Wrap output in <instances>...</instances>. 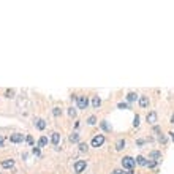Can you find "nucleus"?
<instances>
[{
    "instance_id": "c756f323",
    "label": "nucleus",
    "mask_w": 174,
    "mask_h": 174,
    "mask_svg": "<svg viewBox=\"0 0 174 174\" xmlns=\"http://www.w3.org/2000/svg\"><path fill=\"white\" fill-rule=\"evenodd\" d=\"M32 154L38 157V155H40V147H38V146H37V147H33V149H32Z\"/></svg>"
},
{
    "instance_id": "4be33fe9",
    "label": "nucleus",
    "mask_w": 174,
    "mask_h": 174,
    "mask_svg": "<svg viewBox=\"0 0 174 174\" xmlns=\"http://www.w3.org/2000/svg\"><path fill=\"white\" fill-rule=\"evenodd\" d=\"M100 127H102L105 131H111V127H109V123L106 122V120H102V122H100Z\"/></svg>"
},
{
    "instance_id": "473e14b6",
    "label": "nucleus",
    "mask_w": 174,
    "mask_h": 174,
    "mask_svg": "<svg viewBox=\"0 0 174 174\" xmlns=\"http://www.w3.org/2000/svg\"><path fill=\"white\" fill-rule=\"evenodd\" d=\"M113 174H125V173H123L122 170H114V171H113Z\"/></svg>"
},
{
    "instance_id": "f8f14e48",
    "label": "nucleus",
    "mask_w": 174,
    "mask_h": 174,
    "mask_svg": "<svg viewBox=\"0 0 174 174\" xmlns=\"http://www.w3.org/2000/svg\"><path fill=\"white\" fill-rule=\"evenodd\" d=\"M49 141H51L54 146H59V144H60V133L52 131V133H51V138H49Z\"/></svg>"
},
{
    "instance_id": "ddd939ff",
    "label": "nucleus",
    "mask_w": 174,
    "mask_h": 174,
    "mask_svg": "<svg viewBox=\"0 0 174 174\" xmlns=\"http://www.w3.org/2000/svg\"><path fill=\"white\" fill-rule=\"evenodd\" d=\"M100 106H102V98H100L98 95H93V97H92V108L98 109Z\"/></svg>"
},
{
    "instance_id": "9d476101",
    "label": "nucleus",
    "mask_w": 174,
    "mask_h": 174,
    "mask_svg": "<svg viewBox=\"0 0 174 174\" xmlns=\"http://www.w3.org/2000/svg\"><path fill=\"white\" fill-rule=\"evenodd\" d=\"M68 139H70V143H73V144H79L81 143V134L78 131H73L68 136Z\"/></svg>"
},
{
    "instance_id": "7ed1b4c3",
    "label": "nucleus",
    "mask_w": 174,
    "mask_h": 174,
    "mask_svg": "<svg viewBox=\"0 0 174 174\" xmlns=\"http://www.w3.org/2000/svg\"><path fill=\"white\" fill-rule=\"evenodd\" d=\"M146 122L149 123V125H157V122H158V114H157V111L155 109H150L147 116H146Z\"/></svg>"
},
{
    "instance_id": "393cba45",
    "label": "nucleus",
    "mask_w": 174,
    "mask_h": 174,
    "mask_svg": "<svg viewBox=\"0 0 174 174\" xmlns=\"http://www.w3.org/2000/svg\"><path fill=\"white\" fill-rule=\"evenodd\" d=\"M79 150H81V152H87V150H89V144L87 143H79Z\"/></svg>"
},
{
    "instance_id": "423d86ee",
    "label": "nucleus",
    "mask_w": 174,
    "mask_h": 174,
    "mask_svg": "<svg viewBox=\"0 0 174 174\" xmlns=\"http://www.w3.org/2000/svg\"><path fill=\"white\" fill-rule=\"evenodd\" d=\"M24 141H25V134H22V133H13V134H10V143L21 144V143H24Z\"/></svg>"
},
{
    "instance_id": "2eb2a0df",
    "label": "nucleus",
    "mask_w": 174,
    "mask_h": 174,
    "mask_svg": "<svg viewBox=\"0 0 174 174\" xmlns=\"http://www.w3.org/2000/svg\"><path fill=\"white\" fill-rule=\"evenodd\" d=\"M138 98H139V95H138L136 92H128V93H127V102H128V103L136 102Z\"/></svg>"
},
{
    "instance_id": "f704fd0d",
    "label": "nucleus",
    "mask_w": 174,
    "mask_h": 174,
    "mask_svg": "<svg viewBox=\"0 0 174 174\" xmlns=\"http://www.w3.org/2000/svg\"><path fill=\"white\" fill-rule=\"evenodd\" d=\"M171 123L174 125V113H173V116H171Z\"/></svg>"
},
{
    "instance_id": "7c9ffc66",
    "label": "nucleus",
    "mask_w": 174,
    "mask_h": 174,
    "mask_svg": "<svg viewBox=\"0 0 174 174\" xmlns=\"http://www.w3.org/2000/svg\"><path fill=\"white\" fill-rule=\"evenodd\" d=\"M3 143H5V136H2V134H0V147H3V146H5Z\"/></svg>"
},
{
    "instance_id": "72a5a7b5",
    "label": "nucleus",
    "mask_w": 174,
    "mask_h": 174,
    "mask_svg": "<svg viewBox=\"0 0 174 174\" xmlns=\"http://www.w3.org/2000/svg\"><path fill=\"white\" fill-rule=\"evenodd\" d=\"M168 134H170V138H171V141L174 143V131H170V133H168Z\"/></svg>"
},
{
    "instance_id": "1a4fd4ad",
    "label": "nucleus",
    "mask_w": 174,
    "mask_h": 174,
    "mask_svg": "<svg viewBox=\"0 0 174 174\" xmlns=\"http://www.w3.org/2000/svg\"><path fill=\"white\" fill-rule=\"evenodd\" d=\"M0 166L5 168V170H11V168L14 166V160L13 158H5V160L0 161Z\"/></svg>"
},
{
    "instance_id": "dca6fc26",
    "label": "nucleus",
    "mask_w": 174,
    "mask_h": 174,
    "mask_svg": "<svg viewBox=\"0 0 174 174\" xmlns=\"http://www.w3.org/2000/svg\"><path fill=\"white\" fill-rule=\"evenodd\" d=\"M125 146H127V141L122 138V139H119V141L116 143V150H117V152H120V150L125 149Z\"/></svg>"
},
{
    "instance_id": "f03ea898",
    "label": "nucleus",
    "mask_w": 174,
    "mask_h": 174,
    "mask_svg": "<svg viewBox=\"0 0 174 174\" xmlns=\"http://www.w3.org/2000/svg\"><path fill=\"white\" fill-rule=\"evenodd\" d=\"M120 161H122V168H123V170H128V171L133 170L134 165H136V160H134L133 157H128V155H127V157H123Z\"/></svg>"
},
{
    "instance_id": "b1692460",
    "label": "nucleus",
    "mask_w": 174,
    "mask_h": 174,
    "mask_svg": "<svg viewBox=\"0 0 174 174\" xmlns=\"http://www.w3.org/2000/svg\"><path fill=\"white\" fill-rule=\"evenodd\" d=\"M14 89H8V90L7 92H5V97H7V98H14Z\"/></svg>"
},
{
    "instance_id": "5701e85b",
    "label": "nucleus",
    "mask_w": 174,
    "mask_h": 174,
    "mask_svg": "<svg viewBox=\"0 0 174 174\" xmlns=\"http://www.w3.org/2000/svg\"><path fill=\"white\" fill-rule=\"evenodd\" d=\"M76 114H78V111L73 108V106H70V108H68V116L71 117V119H76Z\"/></svg>"
},
{
    "instance_id": "cd10ccee",
    "label": "nucleus",
    "mask_w": 174,
    "mask_h": 174,
    "mask_svg": "<svg viewBox=\"0 0 174 174\" xmlns=\"http://www.w3.org/2000/svg\"><path fill=\"white\" fill-rule=\"evenodd\" d=\"M139 120H141V119H139V114H136V116H134V119H133V127H139Z\"/></svg>"
},
{
    "instance_id": "6ab92c4d",
    "label": "nucleus",
    "mask_w": 174,
    "mask_h": 174,
    "mask_svg": "<svg viewBox=\"0 0 174 174\" xmlns=\"http://www.w3.org/2000/svg\"><path fill=\"white\" fill-rule=\"evenodd\" d=\"M157 139H158V143H160V144H163V146H166V143H168L166 134H163V133H160L158 136H157Z\"/></svg>"
},
{
    "instance_id": "f257e3e1",
    "label": "nucleus",
    "mask_w": 174,
    "mask_h": 174,
    "mask_svg": "<svg viewBox=\"0 0 174 174\" xmlns=\"http://www.w3.org/2000/svg\"><path fill=\"white\" fill-rule=\"evenodd\" d=\"M76 105H78V109L81 111H86L89 108V97L86 93H81L76 97Z\"/></svg>"
},
{
    "instance_id": "2f4dec72",
    "label": "nucleus",
    "mask_w": 174,
    "mask_h": 174,
    "mask_svg": "<svg viewBox=\"0 0 174 174\" xmlns=\"http://www.w3.org/2000/svg\"><path fill=\"white\" fill-rule=\"evenodd\" d=\"M146 143V139H138V141H136V146H143Z\"/></svg>"
},
{
    "instance_id": "a211bd4d",
    "label": "nucleus",
    "mask_w": 174,
    "mask_h": 174,
    "mask_svg": "<svg viewBox=\"0 0 174 174\" xmlns=\"http://www.w3.org/2000/svg\"><path fill=\"white\" fill-rule=\"evenodd\" d=\"M62 113H63V111H62L60 106H54V108H52V116H54V117H60Z\"/></svg>"
},
{
    "instance_id": "0eeeda50",
    "label": "nucleus",
    "mask_w": 174,
    "mask_h": 174,
    "mask_svg": "<svg viewBox=\"0 0 174 174\" xmlns=\"http://www.w3.org/2000/svg\"><path fill=\"white\" fill-rule=\"evenodd\" d=\"M33 125H35V128H38V130L40 131H43L44 128H46V120L44 119H41V117H35V119H33Z\"/></svg>"
},
{
    "instance_id": "412c9836",
    "label": "nucleus",
    "mask_w": 174,
    "mask_h": 174,
    "mask_svg": "<svg viewBox=\"0 0 174 174\" xmlns=\"http://www.w3.org/2000/svg\"><path fill=\"white\" fill-rule=\"evenodd\" d=\"M157 165H158V161L149 160V158H147V165H146V168H149V170H154V168H157Z\"/></svg>"
},
{
    "instance_id": "20e7f679",
    "label": "nucleus",
    "mask_w": 174,
    "mask_h": 174,
    "mask_svg": "<svg viewBox=\"0 0 174 174\" xmlns=\"http://www.w3.org/2000/svg\"><path fill=\"white\" fill-rule=\"evenodd\" d=\"M105 134H102V133H100V134H95V136L92 138V141H90V146H92V147H102V146L105 144Z\"/></svg>"
},
{
    "instance_id": "bb28decb",
    "label": "nucleus",
    "mask_w": 174,
    "mask_h": 174,
    "mask_svg": "<svg viewBox=\"0 0 174 174\" xmlns=\"http://www.w3.org/2000/svg\"><path fill=\"white\" fill-rule=\"evenodd\" d=\"M117 108L119 109H128L130 106H128V103H125V102H120V103H117Z\"/></svg>"
},
{
    "instance_id": "6e6552de",
    "label": "nucleus",
    "mask_w": 174,
    "mask_h": 174,
    "mask_svg": "<svg viewBox=\"0 0 174 174\" xmlns=\"http://www.w3.org/2000/svg\"><path fill=\"white\" fill-rule=\"evenodd\" d=\"M138 103H139V108L146 109V108H149V105H150V100H149V97H147V95H139V98H138Z\"/></svg>"
},
{
    "instance_id": "a878e982",
    "label": "nucleus",
    "mask_w": 174,
    "mask_h": 174,
    "mask_svg": "<svg viewBox=\"0 0 174 174\" xmlns=\"http://www.w3.org/2000/svg\"><path fill=\"white\" fill-rule=\"evenodd\" d=\"M25 143L29 144V146H33V144H35V141H33V136H32V134H27V136H25Z\"/></svg>"
},
{
    "instance_id": "f3484780",
    "label": "nucleus",
    "mask_w": 174,
    "mask_h": 174,
    "mask_svg": "<svg viewBox=\"0 0 174 174\" xmlns=\"http://www.w3.org/2000/svg\"><path fill=\"white\" fill-rule=\"evenodd\" d=\"M134 160H136V165H139V166H146V165H147V158L143 157V155H138Z\"/></svg>"
},
{
    "instance_id": "9b49d317",
    "label": "nucleus",
    "mask_w": 174,
    "mask_h": 174,
    "mask_svg": "<svg viewBox=\"0 0 174 174\" xmlns=\"http://www.w3.org/2000/svg\"><path fill=\"white\" fill-rule=\"evenodd\" d=\"M149 160L160 161L161 160V152H160V150H150V152H149Z\"/></svg>"
},
{
    "instance_id": "39448f33",
    "label": "nucleus",
    "mask_w": 174,
    "mask_h": 174,
    "mask_svg": "<svg viewBox=\"0 0 174 174\" xmlns=\"http://www.w3.org/2000/svg\"><path fill=\"white\" fill-rule=\"evenodd\" d=\"M86 168H87V161L86 160H76L73 170H75V174H81V173H84Z\"/></svg>"
},
{
    "instance_id": "aec40b11",
    "label": "nucleus",
    "mask_w": 174,
    "mask_h": 174,
    "mask_svg": "<svg viewBox=\"0 0 174 174\" xmlns=\"http://www.w3.org/2000/svg\"><path fill=\"white\" fill-rule=\"evenodd\" d=\"M86 122H87V125H97V123H98V119H97V116H90Z\"/></svg>"
},
{
    "instance_id": "4468645a",
    "label": "nucleus",
    "mask_w": 174,
    "mask_h": 174,
    "mask_svg": "<svg viewBox=\"0 0 174 174\" xmlns=\"http://www.w3.org/2000/svg\"><path fill=\"white\" fill-rule=\"evenodd\" d=\"M48 143H51V141H49V139H48V136H40V139H38L37 146L41 149V147H46V146H48Z\"/></svg>"
},
{
    "instance_id": "c85d7f7f",
    "label": "nucleus",
    "mask_w": 174,
    "mask_h": 174,
    "mask_svg": "<svg viewBox=\"0 0 174 174\" xmlns=\"http://www.w3.org/2000/svg\"><path fill=\"white\" fill-rule=\"evenodd\" d=\"M152 131H154V133H157V136H158V134L161 133V128H160L158 125H154V127H152Z\"/></svg>"
}]
</instances>
